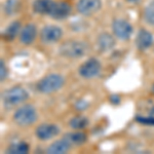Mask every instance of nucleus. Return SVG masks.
<instances>
[{"mask_svg": "<svg viewBox=\"0 0 154 154\" xmlns=\"http://www.w3.org/2000/svg\"><path fill=\"white\" fill-rule=\"evenodd\" d=\"M59 126L51 123H43L37 126L35 131V135L39 140L48 141L49 139L54 138L59 134Z\"/></svg>", "mask_w": 154, "mask_h": 154, "instance_id": "1a4fd4ad", "label": "nucleus"}, {"mask_svg": "<svg viewBox=\"0 0 154 154\" xmlns=\"http://www.w3.org/2000/svg\"><path fill=\"white\" fill-rule=\"evenodd\" d=\"M69 125L74 130H83L84 128H86L88 125V119L85 117V116L82 115H78L73 117L70 120Z\"/></svg>", "mask_w": 154, "mask_h": 154, "instance_id": "6ab92c4d", "label": "nucleus"}, {"mask_svg": "<svg viewBox=\"0 0 154 154\" xmlns=\"http://www.w3.org/2000/svg\"><path fill=\"white\" fill-rule=\"evenodd\" d=\"M21 24H20V22L16 21L14 22V23H11L9 25L8 27L6 28L5 32H4L3 36L5 39H8V40H11V39H14V37L18 35L19 32H21Z\"/></svg>", "mask_w": 154, "mask_h": 154, "instance_id": "a211bd4d", "label": "nucleus"}, {"mask_svg": "<svg viewBox=\"0 0 154 154\" xmlns=\"http://www.w3.org/2000/svg\"><path fill=\"white\" fill-rule=\"evenodd\" d=\"M98 46L101 51H111L115 46V39L109 33H102L98 37Z\"/></svg>", "mask_w": 154, "mask_h": 154, "instance_id": "4468645a", "label": "nucleus"}, {"mask_svg": "<svg viewBox=\"0 0 154 154\" xmlns=\"http://www.w3.org/2000/svg\"><path fill=\"white\" fill-rule=\"evenodd\" d=\"M20 3L18 0H7L5 4H4V11H5L6 14L11 16V14H14L18 11Z\"/></svg>", "mask_w": 154, "mask_h": 154, "instance_id": "412c9836", "label": "nucleus"}, {"mask_svg": "<svg viewBox=\"0 0 154 154\" xmlns=\"http://www.w3.org/2000/svg\"><path fill=\"white\" fill-rule=\"evenodd\" d=\"M137 120L139 122H143L146 125H154V118H142V117H138Z\"/></svg>", "mask_w": 154, "mask_h": 154, "instance_id": "5701e85b", "label": "nucleus"}, {"mask_svg": "<svg viewBox=\"0 0 154 154\" xmlns=\"http://www.w3.org/2000/svg\"><path fill=\"white\" fill-rule=\"evenodd\" d=\"M37 119V112L33 106L24 105L20 107L14 114V120L21 126H28L33 125Z\"/></svg>", "mask_w": 154, "mask_h": 154, "instance_id": "20e7f679", "label": "nucleus"}, {"mask_svg": "<svg viewBox=\"0 0 154 154\" xmlns=\"http://www.w3.org/2000/svg\"><path fill=\"white\" fill-rule=\"evenodd\" d=\"M153 43V35L145 29H141L139 31L136 38V44L139 49L145 51L150 48Z\"/></svg>", "mask_w": 154, "mask_h": 154, "instance_id": "9b49d317", "label": "nucleus"}, {"mask_svg": "<svg viewBox=\"0 0 154 154\" xmlns=\"http://www.w3.org/2000/svg\"><path fill=\"white\" fill-rule=\"evenodd\" d=\"M71 148V144L66 140L65 138L58 140L54 142L51 145H49L46 152L48 154H64L67 153Z\"/></svg>", "mask_w": 154, "mask_h": 154, "instance_id": "ddd939ff", "label": "nucleus"}, {"mask_svg": "<svg viewBox=\"0 0 154 154\" xmlns=\"http://www.w3.org/2000/svg\"><path fill=\"white\" fill-rule=\"evenodd\" d=\"M70 12H71V6L67 2L60 1V2H54V7L51 9V14H49V16L54 19L62 20L67 18L70 14Z\"/></svg>", "mask_w": 154, "mask_h": 154, "instance_id": "9d476101", "label": "nucleus"}, {"mask_svg": "<svg viewBox=\"0 0 154 154\" xmlns=\"http://www.w3.org/2000/svg\"><path fill=\"white\" fill-rule=\"evenodd\" d=\"M29 98L28 91L21 86H16L9 89H6L1 95V100L4 106L12 107L26 102Z\"/></svg>", "mask_w": 154, "mask_h": 154, "instance_id": "f03ea898", "label": "nucleus"}, {"mask_svg": "<svg viewBox=\"0 0 154 154\" xmlns=\"http://www.w3.org/2000/svg\"><path fill=\"white\" fill-rule=\"evenodd\" d=\"M101 63L97 59H89L79 67V75L83 78L91 79L98 76L101 72Z\"/></svg>", "mask_w": 154, "mask_h": 154, "instance_id": "39448f33", "label": "nucleus"}, {"mask_svg": "<svg viewBox=\"0 0 154 154\" xmlns=\"http://www.w3.org/2000/svg\"><path fill=\"white\" fill-rule=\"evenodd\" d=\"M30 150V147L27 143L25 142H19L11 144L8 148H7V153H14V154H26Z\"/></svg>", "mask_w": 154, "mask_h": 154, "instance_id": "f3484780", "label": "nucleus"}, {"mask_svg": "<svg viewBox=\"0 0 154 154\" xmlns=\"http://www.w3.org/2000/svg\"><path fill=\"white\" fill-rule=\"evenodd\" d=\"M60 54L68 59H78L88 51V44L81 40H68L60 46Z\"/></svg>", "mask_w": 154, "mask_h": 154, "instance_id": "f257e3e1", "label": "nucleus"}, {"mask_svg": "<svg viewBox=\"0 0 154 154\" xmlns=\"http://www.w3.org/2000/svg\"><path fill=\"white\" fill-rule=\"evenodd\" d=\"M0 70H1L0 71V78H1V81H4L7 75V69L3 60H1V62H0Z\"/></svg>", "mask_w": 154, "mask_h": 154, "instance_id": "4be33fe9", "label": "nucleus"}, {"mask_svg": "<svg viewBox=\"0 0 154 154\" xmlns=\"http://www.w3.org/2000/svg\"><path fill=\"white\" fill-rule=\"evenodd\" d=\"M101 6V0H79L76 4L77 11L83 16H91L96 14L100 11Z\"/></svg>", "mask_w": 154, "mask_h": 154, "instance_id": "0eeeda50", "label": "nucleus"}, {"mask_svg": "<svg viewBox=\"0 0 154 154\" xmlns=\"http://www.w3.org/2000/svg\"><path fill=\"white\" fill-rule=\"evenodd\" d=\"M37 35V29L35 25L28 24L23 27L20 32V40L24 44H31L35 40Z\"/></svg>", "mask_w": 154, "mask_h": 154, "instance_id": "f8f14e48", "label": "nucleus"}, {"mask_svg": "<svg viewBox=\"0 0 154 154\" xmlns=\"http://www.w3.org/2000/svg\"><path fill=\"white\" fill-rule=\"evenodd\" d=\"M144 19L147 24L154 26V0L146 6L144 11Z\"/></svg>", "mask_w": 154, "mask_h": 154, "instance_id": "aec40b11", "label": "nucleus"}, {"mask_svg": "<svg viewBox=\"0 0 154 154\" xmlns=\"http://www.w3.org/2000/svg\"><path fill=\"white\" fill-rule=\"evenodd\" d=\"M64 77L60 74H49L43 77L38 83L36 88L38 91L42 94H51L59 91L64 85Z\"/></svg>", "mask_w": 154, "mask_h": 154, "instance_id": "7ed1b4c3", "label": "nucleus"}, {"mask_svg": "<svg viewBox=\"0 0 154 154\" xmlns=\"http://www.w3.org/2000/svg\"><path fill=\"white\" fill-rule=\"evenodd\" d=\"M54 2L56 1H53V0H35L33 3V11L36 14L49 16Z\"/></svg>", "mask_w": 154, "mask_h": 154, "instance_id": "2eb2a0df", "label": "nucleus"}, {"mask_svg": "<svg viewBox=\"0 0 154 154\" xmlns=\"http://www.w3.org/2000/svg\"><path fill=\"white\" fill-rule=\"evenodd\" d=\"M128 2H136V1H138V0H128Z\"/></svg>", "mask_w": 154, "mask_h": 154, "instance_id": "b1692460", "label": "nucleus"}, {"mask_svg": "<svg viewBox=\"0 0 154 154\" xmlns=\"http://www.w3.org/2000/svg\"><path fill=\"white\" fill-rule=\"evenodd\" d=\"M64 138L68 141L71 145H81L86 141V135L81 131H74V133L66 134Z\"/></svg>", "mask_w": 154, "mask_h": 154, "instance_id": "dca6fc26", "label": "nucleus"}, {"mask_svg": "<svg viewBox=\"0 0 154 154\" xmlns=\"http://www.w3.org/2000/svg\"><path fill=\"white\" fill-rule=\"evenodd\" d=\"M113 33L117 38L121 40H128L133 33V27L128 21L122 19H117L113 22L112 24Z\"/></svg>", "mask_w": 154, "mask_h": 154, "instance_id": "423d86ee", "label": "nucleus"}, {"mask_svg": "<svg viewBox=\"0 0 154 154\" xmlns=\"http://www.w3.org/2000/svg\"><path fill=\"white\" fill-rule=\"evenodd\" d=\"M153 91H154V86H153Z\"/></svg>", "mask_w": 154, "mask_h": 154, "instance_id": "393cba45", "label": "nucleus"}, {"mask_svg": "<svg viewBox=\"0 0 154 154\" xmlns=\"http://www.w3.org/2000/svg\"><path fill=\"white\" fill-rule=\"evenodd\" d=\"M63 32L58 26H46L41 30L40 38L44 43H54L61 39Z\"/></svg>", "mask_w": 154, "mask_h": 154, "instance_id": "6e6552de", "label": "nucleus"}]
</instances>
